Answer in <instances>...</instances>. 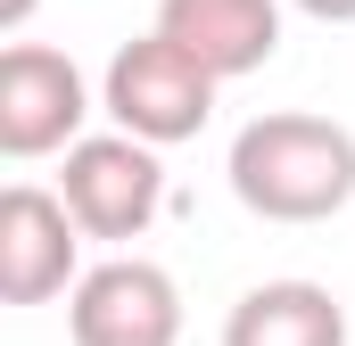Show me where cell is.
<instances>
[{
  "label": "cell",
  "mask_w": 355,
  "mask_h": 346,
  "mask_svg": "<svg viewBox=\"0 0 355 346\" xmlns=\"http://www.w3.org/2000/svg\"><path fill=\"white\" fill-rule=\"evenodd\" d=\"M223 173L257 223H331L355 198V132L306 107H272L232 132Z\"/></svg>",
  "instance_id": "obj_1"
},
{
  "label": "cell",
  "mask_w": 355,
  "mask_h": 346,
  "mask_svg": "<svg viewBox=\"0 0 355 346\" xmlns=\"http://www.w3.org/2000/svg\"><path fill=\"white\" fill-rule=\"evenodd\" d=\"M215 91H223V75H207L174 33L149 25L141 42H124V50L107 58V75H99V107H107L124 132L174 149V140H198V132H207Z\"/></svg>",
  "instance_id": "obj_2"
},
{
  "label": "cell",
  "mask_w": 355,
  "mask_h": 346,
  "mask_svg": "<svg viewBox=\"0 0 355 346\" xmlns=\"http://www.w3.org/2000/svg\"><path fill=\"white\" fill-rule=\"evenodd\" d=\"M58 198L75 206L91 239H141L166 206V165H157V140L141 132H83L58 165Z\"/></svg>",
  "instance_id": "obj_3"
},
{
  "label": "cell",
  "mask_w": 355,
  "mask_h": 346,
  "mask_svg": "<svg viewBox=\"0 0 355 346\" xmlns=\"http://www.w3.org/2000/svg\"><path fill=\"white\" fill-rule=\"evenodd\" d=\"M91 83L83 66L50 42H8L0 50V157L33 165V157H67L83 140Z\"/></svg>",
  "instance_id": "obj_4"
},
{
  "label": "cell",
  "mask_w": 355,
  "mask_h": 346,
  "mask_svg": "<svg viewBox=\"0 0 355 346\" xmlns=\"http://www.w3.org/2000/svg\"><path fill=\"white\" fill-rule=\"evenodd\" d=\"M75 346H182V289L149 256H107L67 289Z\"/></svg>",
  "instance_id": "obj_5"
},
{
  "label": "cell",
  "mask_w": 355,
  "mask_h": 346,
  "mask_svg": "<svg viewBox=\"0 0 355 346\" xmlns=\"http://www.w3.org/2000/svg\"><path fill=\"white\" fill-rule=\"evenodd\" d=\"M83 223L58 190L8 181L0 190V297L8 305H50L83 280Z\"/></svg>",
  "instance_id": "obj_6"
},
{
  "label": "cell",
  "mask_w": 355,
  "mask_h": 346,
  "mask_svg": "<svg viewBox=\"0 0 355 346\" xmlns=\"http://www.w3.org/2000/svg\"><path fill=\"white\" fill-rule=\"evenodd\" d=\"M157 33H174L207 75L240 83L281 50V0H157Z\"/></svg>",
  "instance_id": "obj_7"
},
{
  "label": "cell",
  "mask_w": 355,
  "mask_h": 346,
  "mask_svg": "<svg viewBox=\"0 0 355 346\" xmlns=\"http://www.w3.org/2000/svg\"><path fill=\"white\" fill-rule=\"evenodd\" d=\"M223 346H347V305L322 280H257L223 313Z\"/></svg>",
  "instance_id": "obj_8"
},
{
  "label": "cell",
  "mask_w": 355,
  "mask_h": 346,
  "mask_svg": "<svg viewBox=\"0 0 355 346\" xmlns=\"http://www.w3.org/2000/svg\"><path fill=\"white\" fill-rule=\"evenodd\" d=\"M306 17H322V25H355V0H297Z\"/></svg>",
  "instance_id": "obj_9"
},
{
  "label": "cell",
  "mask_w": 355,
  "mask_h": 346,
  "mask_svg": "<svg viewBox=\"0 0 355 346\" xmlns=\"http://www.w3.org/2000/svg\"><path fill=\"white\" fill-rule=\"evenodd\" d=\"M25 17H33V0H0V33H25Z\"/></svg>",
  "instance_id": "obj_10"
}]
</instances>
